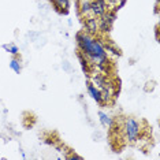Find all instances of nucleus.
Segmentation results:
<instances>
[{
  "instance_id": "f257e3e1",
  "label": "nucleus",
  "mask_w": 160,
  "mask_h": 160,
  "mask_svg": "<svg viewBox=\"0 0 160 160\" xmlns=\"http://www.w3.org/2000/svg\"><path fill=\"white\" fill-rule=\"evenodd\" d=\"M77 45L79 48V53H82L88 59V62L97 66V68H100L101 71L107 72L108 53L101 40L94 38L92 34L82 32L77 34Z\"/></svg>"
},
{
  "instance_id": "f03ea898",
  "label": "nucleus",
  "mask_w": 160,
  "mask_h": 160,
  "mask_svg": "<svg viewBox=\"0 0 160 160\" xmlns=\"http://www.w3.org/2000/svg\"><path fill=\"white\" fill-rule=\"evenodd\" d=\"M123 136H125L126 141L130 144L136 142L140 138L141 134V123L134 118H126L123 122Z\"/></svg>"
},
{
  "instance_id": "7ed1b4c3",
  "label": "nucleus",
  "mask_w": 160,
  "mask_h": 160,
  "mask_svg": "<svg viewBox=\"0 0 160 160\" xmlns=\"http://www.w3.org/2000/svg\"><path fill=\"white\" fill-rule=\"evenodd\" d=\"M97 19H99V32L100 33H103V34L110 33V30L112 29V25H114L115 19H116V10L114 7H112V10L108 8L107 11L100 18H97Z\"/></svg>"
},
{
  "instance_id": "20e7f679",
  "label": "nucleus",
  "mask_w": 160,
  "mask_h": 160,
  "mask_svg": "<svg viewBox=\"0 0 160 160\" xmlns=\"http://www.w3.org/2000/svg\"><path fill=\"white\" fill-rule=\"evenodd\" d=\"M110 8L107 0H90V15L100 18Z\"/></svg>"
},
{
  "instance_id": "39448f33",
  "label": "nucleus",
  "mask_w": 160,
  "mask_h": 160,
  "mask_svg": "<svg viewBox=\"0 0 160 160\" xmlns=\"http://www.w3.org/2000/svg\"><path fill=\"white\" fill-rule=\"evenodd\" d=\"M85 29L89 34H97L99 33V19L93 15L85 17Z\"/></svg>"
},
{
  "instance_id": "423d86ee",
  "label": "nucleus",
  "mask_w": 160,
  "mask_h": 160,
  "mask_svg": "<svg viewBox=\"0 0 160 160\" xmlns=\"http://www.w3.org/2000/svg\"><path fill=\"white\" fill-rule=\"evenodd\" d=\"M92 83L96 86V88H99L100 90L104 89L105 86L110 85V82H108V79H107V77H105L104 74H96V75H93V77H92Z\"/></svg>"
},
{
  "instance_id": "0eeeda50",
  "label": "nucleus",
  "mask_w": 160,
  "mask_h": 160,
  "mask_svg": "<svg viewBox=\"0 0 160 160\" xmlns=\"http://www.w3.org/2000/svg\"><path fill=\"white\" fill-rule=\"evenodd\" d=\"M88 93H89V96L92 97L94 101H96V103H99V104L103 103V100H101V92H100V89L96 88L93 83H89V85H88Z\"/></svg>"
},
{
  "instance_id": "6e6552de",
  "label": "nucleus",
  "mask_w": 160,
  "mask_h": 160,
  "mask_svg": "<svg viewBox=\"0 0 160 160\" xmlns=\"http://www.w3.org/2000/svg\"><path fill=\"white\" fill-rule=\"evenodd\" d=\"M52 4L55 6V8L59 12L66 14L70 8V0H52Z\"/></svg>"
},
{
  "instance_id": "1a4fd4ad",
  "label": "nucleus",
  "mask_w": 160,
  "mask_h": 160,
  "mask_svg": "<svg viewBox=\"0 0 160 160\" xmlns=\"http://www.w3.org/2000/svg\"><path fill=\"white\" fill-rule=\"evenodd\" d=\"M99 121L104 127H112L114 125V119L104 111H99Z\"/></svg>"
},
{
  "instance_id": "9d476101",
  "label": "nucleus",
  "mask_w": 160,
  "mask_h": 160,
  "mask_svg": "<svg viewBox=\"0 0 160 160\" xmlns=\"http://www.w3.org/2000/svg\"><path fill=\"white\" fill-rule=\"evenodd\" d=\"M79 14L83 18L90 15V0H79Z\"/></svg>"
},
{
  "instance_id": "9b49d317",
  "label": "nucleus",
  "mask_w": 160,
  "mask_h": 160,
  "mask_svg": "<svg viewBox=\"0 0 160 160\" xmlns=\"http://www.w3.org/2000/svg\"><path fill=\"white\" fill-rule=\"evenodd\" d=\"M10 68L12 71H15L17 74H21L22 72V64H21V60L18 58H12L11 62H10Z\"/></svg>"
},
{
  "instance_id": "f8f14e48",
  "label": "nucleus",
  "mask_w": 160,
  "mask_h": 160,
  "mask_svg": "<svg viewBox=\"0 0 160 160\" xmlns=\"http://www.w3.org/2000/svg\"><path fill=\"white\" fill-rule=\"evenodd\" d=\"M3 48H4L6 51H8L10 53H12L14 56H17L18 53H19V48H18L17 45H14V44H10V45H7V44H4L3 45Z\"/></svg>"
},
{
  "instance_id": "ddd939ff",
  "label": "nucleus",
  "mask_w": 160,
  "mask_h": 160,
  "mask_svg": "<svg viewBox=\"0 0 160 160\" xmlns=\"http://www.w3.org/2000/svg\"><path fill=\"white\" fill-rule=\"evenodd\" d=\"M104 48H105V51H107V53H108V52H111L112 55H115V56H119V55H121V52H119V49L114 48V47L110 45V44L104 45Z\"/></svg>"
},
{
  "instance_id": "4468645a",
  "label": "nucleus",
  "mask_w": 160,
  "mask_h": 160,
  "mask_svg": "<svg viewBox=\"0 0 160 160\" xmlns=\"http://www.w3.org/2000/svg\"><path fill=\"white\" fill-rule=\"evenodd\" d=\"M107 3H108V6L110 7H116L118 6V3H119V0H107Z\"/></svg>"
},
{
  "instance_id": "2eb2a0df",
  "label": "nucleus",
  "mask_w": 160,
  "mask_h": 160,
  "mask_svg": "<svg viewBox=\"0 0 160 160\" xmlns=\"http://www.w3.org/2000/svg\"><path fill=\"white\" fill-rule=\"evenodd\" d=\"M125 4H126V0H119V3H118V6L116 7H118V8H122Z\"/></svg>"
},
{
  "instance_id": "dca6fc26",
  "label": "nucleus",
  "mask_w": 160,
  "mask_h": 160,
  "mask_svg": "<svg viewBox=\"0 0 160 160\" xmlns=\"http://www.w3.org/2000/svg\"><path fill=\"white\" fill-rule=\"evenodd\" d=\"M70 159H81V156H77V155H74V156H71Z\"/></svg>"
}]
</instances>
